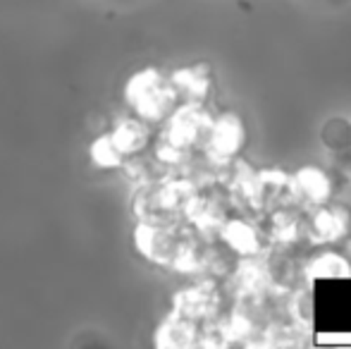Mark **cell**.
Instances as JSON below:
<instances>
[{
	"mask_svg": "<svg viewBox=\"0 0 351 349\" xmlns=\"http://www.w3.org/2000/svg\"><path fill=\"white\" fill-rule=\"evenodd\" d=\"M196 191L199 184L186 170H165L134 186L132 213L141 223H182L186 204Z\"/></svg>",
	"mask_w": 351,
	"mask_h": 349,
	"instance_id": "6da1fadb",
	"label": "cell"
},
{
	"mask_svg": "<svg viewBox=\"0 0 351 349\" xmlns=\"http://www.w3.org/2000/svg\"><path fill=\"white\" fill-rule=\"evenodd\" d=\"M122 98H125L127 110L139 115L141 120L151 122L153 127L162 125V120L180 103V96H177L175 86H172L170 75H165L158 67L136 70L125 82Z\"/></svg>",
	"mask_w": 351,
	"mask_h": 349,
	"instance_id": "7a4b0ae2",
	"label": "cell"
},
{
	"mask_svg": "<svg viewBox=\"0 0 351 349\" xmlns=\"http://www.w3.org/2000/svg\"><path fill=\"white\" fill-rule=\"evenodd\" d=\"M194 237V230L182 223H141L136 220L134 247L146 261L175 270L182 252Z\"/></svg>",
	"mask_w": 351,
	"mask_h": 349,
	"instance_id": "3957f363",
	"label": "cell"
},
{
	"mask_svg": "<svg viewBox=\"0 0 351 349\" xmlns=\"http://www.w3.org/2000/svg\"><path fill=\"white\" fill-rule=\"evenodd\" d=\"M210 120L213 115L206 110V103L180 101L175 110L162 120V125H158L160 127L158 139L177 146V149L189 151V154H196L204 144Z\"/></svg>",
	"mask_w": 351,
	"mask_h": 349,
	"instance_id": "277c9868",
	"label": "cell"
},
{
	"mask_svg": "<svg viewBox=\"0 0 351 349\" xmlns=\"http://www.w3.org/2000/svg\"><path fill=\"white\" fill-rule=\"evenodd\" d=\"M241 146H244V122H241V117L225 112V115H217L210 120V127L206 132V139L201 144L199 154L213 168L220 170L237 158Z\"/></svg>",
	"mask_w": 351,
	"mask_h": 349,
	"instance_id": "5b68a950",
	"label": "cell"
},
{
	"mask_svg": "<svg viewBox=\"0 0 351 349\" xmlns=\"http://www.w3.org/2000/svg\"><path fill=\"white\" fill-rule=\"evenodd\" d=\"M172 311L194 323H208L222 313V292L217 280L199 278L172 294Z\"/></svg>",
	"mask_w": 351,
	"mask_h": 349,
	"instance_id": "8992f818",
	"label": "cell"
},
{
	"mask_svg": "<svg viewBox=\"0 0 351 349\" xmlns=\"http://www.w3.org/2000/svg\"><path fill=\"white\" fill-rule=\"evenodd\" d=\"M115 149L120 151L122 158H132V156L146 154L148 146L153 144V125L141 120L134 112L120 115L108 130Z\"/></svg>",
	"mask_w": 351,
	"mask_h": 349,
	"instance_id": "52a82bcc",
	"label": "cell"
},
{
	"mask_svg": "<svg viewBox=\"0 0 351 349\" xmlns=\"http://www.w3.org/2000/svg\"><path fill=\"white\" fill-rule=\"evenodd\" d=\"M217 242H222L227 252L237 254L239 258L258 256L263 252V242H261L258 230L246 218H230L227 215L225 223L217 230Z\"/></svg>",
	"mask_w": 351,
	"mask_h": 349,
	"instance_id": "ba28073f",
	"label": "cell"
},
{
	"mask_svg": "<svg viewBox=\"0 0 351 349\" xmlns=\"http://www.w3.org/2000/svg\"><path fill=\"white\" fill-rule=\"evenodd\" d=\"M199 330L201 326L189 318L180 316V313L170 311L156 328L153 342L160 349H189L199 347Z\"/></svg>",
	"mask_w": 351,
	"mask_h": 349,
	"instance_id": "9c48e42d",
	"label": "cell"
},
{
	"mask_svg": "<svg viewBox=\"0 0 351 349\" xmlns=\"http://www.w3.org/2000/svg\"><path fill=\"white\" fill-rule=\"evenodd\" d=\"M349 213L344 208H325V206H315V213L308 218L304 232L311 237V242L330 244L342 239L349 232Z\"/></svg>",
	"mask_w": 351,
	"mask_h": 349,
	"instance_id": "30bf717a",
	"label": "cell"
},
{
	"mask_svg": "<svg viewBox=\"0 0 351 349\" xmlns=\"http://www.w3.org/2000/svg\"><path fill=\"white\" fill-rule=\"evenodd\" d=\"M291 189L299 204H306L311 208L315 206H325L332 196V180L328 177V173L313 165H306L299 173L291 177Z\"/></svg>",
	"mask_w": 351,
	"mask_h": 349,
	"instance_id": "8fae6325",
	"label": "cell"
},
{
	"mask_svg": "<svg viewBox=\"0 0 351 349\" xmlns=\"http://www.w3.org/2000/svg\"><path fill=\"white\" fill-rule=\"evenodd\" d=\"M170 82L175 86L180 101L206 103L210 93V75L206 65H186L170 72Z\"/></svg>",
	"mask_w": 351,
	"mask_h": 349,
	"instance_id": "7c38bea8",
	"label": "cell"
},
{
	"mask_svg": "<svg viewBox=\"0 0 351 349\" xmlns=\"http://www.w3.org/2000/svg\"><path fill=\"white\" fill-rule=\"evenodd\" d=\"M308 280H328V278H351V263L342 254L323 252L313 256L304 268Z\"/></svg>",
	"mask_w": 351,
	"mask_h": 349,
	"instance_id": "4fadbf2b",
	"label": "cell"
},
{
	"mask_svg": "<svg viewBox=\"0 0 351 349\" xmlns=\"http://www.w3.org/2000/svg\"><path fill=\"white\" fill-rule=\"evenodd\" d=\"M88 158H91V165L98 170H120V165L125 163V158L120 156V151L115 149V144H112L110 134L108 132H103V134H98L96 139L91 141V146H88Z\"/></svg>",
	"mask_w": 351,
	"mask_h": 349,
	"instance_id": "5bb4252c",
	"label": "cell"
}]
</instances>
